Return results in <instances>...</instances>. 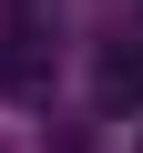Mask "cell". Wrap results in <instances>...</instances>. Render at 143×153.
Listing matches in <instances>:
<instances>
[{"label": "cell", "instance_id": "1", "mask_svg": "<svg viewBox=\"0 0 143 153\" xmlns=\"http://www.w3.org/2000/svg\"><path fill=\"white\" fill-rule=\"evenodd\" d=\"M102 102H112V112H123V102H143V41L102 51Z\"/></svg>", "mask_w": 143, "mask_h": 153}]
</instances>
